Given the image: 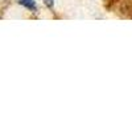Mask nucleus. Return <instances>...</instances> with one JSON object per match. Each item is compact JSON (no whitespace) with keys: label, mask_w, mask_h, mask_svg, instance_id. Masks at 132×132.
<instances>
[{"label":"nucleus","mask_w":132,"mask_h":132,"mask_svg":"<svg viewBox=\"0 0 132 132\" xmlns=\"http://www.w3.org/2000/svg\"><path fill=\"white\" fill-rule=\"evenodd\" d=\"M19 3H20L21 5H24V7H27V8L32 9V11H35V9H36L35 0H19Z\"/></svg>","instance_id":"nucleus-1"},{"label":"nucleus","mask_w":132,"mask_h":132,"mask_svg":"<svg viewBox=\"0 0 132 132\" xmlns=\"http://www.w3.org/2000/svg\"><path fill=\"white\" fill-rule=\"evenodd\" d=\"M44 3H45L49 8H53V0H44Z\"/></svg>","instance_id":"nucleus-2"}]
</instances>
